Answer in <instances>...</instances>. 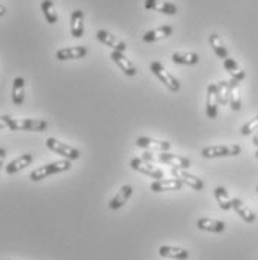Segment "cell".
<instances>
[{
	"label": "cell",
	"instance_id": "obj_1",
	"mask_svg": "<svg viewBox=\"0 0 258 260\" xmlns=\"http://www.w3.org/2000/svg\"><path fill=\"white\" fill-rule=\"evenodd\" d=\"M72 168V163L70 160L64 158V160H58V161H52V163H47V165H42L39 168H36L34 171H31L30 174V180L33 182L42 181L51 175L55 174H61V172H66Z\"/></svg>",
	"mask_w": 258,
	"mask_h": 260
},
{
	"label": "cell",
	"instance_id": "obj_2",
	"mask_svg": "<svg viewBox=\"0 0 258 260\" xmlns=\"http://www.w3.org/2000/svg\"><path fill=\"white\" fill-rule=\"evenodd\" d=\"M242 153V147L237 144L227 145H209L202 150V157L205 158H224V157H237Z\"/></svg>",
	"mask_w": 258,
	"mask_h": 260
},
{
	"label": "cell",
	"instance_id": "obj_3",
	"mask_svg": "<svg viewBox=\"0 0 258 260\" xmlns=\"http://www.w3.org/2000/svg\"><path fill=\"white\" fill-rule=\"evenodd\" d=\"M150 69H151V72L154 74L157 78L160 79L172 93H176V91H179L181 90V84H179V81L175 78L160 61H153L151 64H150Z\"/></svg>",
	"mask_w": 258,
	"mask_h": 260
},
{
	"label": "cell",
	"instance_id": "obj_4",
	"mask_svg": "<svg viewBox=\"0 0 258 260\" xmlns=\"http://www.w3.org/2000/svg\"><path fill=\"white\" fill-rule=\"evenodd\" d=\"M8 129L27 130V132H44L48 129V123L39 118H11Z\"/></svg>",
	"mask_w": 258,
	"mask_h": 260
},
{
	"label": "cell",
	"instance_id": "obj_5",
	"mask_svg": "<svg viewBox=\"0 0 258 260\" xmlns=\"http://www.w3.org/2000/svg\"><path fill=\"white\" fill-rule=\"evenodd\" d=\"M45 145H47V148L51 150L52 153L64 157V158H67V160H70V161H72V160H78V158L81 157L79 150H77V148L72 147V145L64 144V142H60V141L55 139V138H48V139L45 141Z\"/></svg>",
	"mask_w": 258,
	"mask_h": 260
},
{
	"label": "cell",
	"instance_id": "obj_6",
	"mask_svg": "<svg viewBox=\"0 0 258 260\" xmlns=\"http://www.w3.org/2000/svg\"><path fill=\"white\" fill-rule=\"evenodd\" d=\"M130 166L134 171H137V172H140V174H143V175H146L150 178H154V180H163V177H164L161 169L155 168L151 161L143 160V158H133L130 161Z\"/></svg>",
	"mask_w": 258,
	"mask_h": 260
},
{
	"label": "cell",
	"instance_id": "obj_7",
	"mask_svg": "<svg viewBox=\"0 0 258 260\" xmlns=\"http://www.w3.org/2000/svg\"><path fill=\"white\" fill-rule=\"evenodd\" d=\"M172 175H173L175 178H178L182 184L188 185L190 188H193V190H196V191H202V190L205 188V182H203V180L199 178V177H196V175H193V174H190L187 169L172 168Z\"/></svg>",
	"mask_w": 258,
	"mask_h": 260
},
{
	"label": "cell",
	"instance_id": "obj_8",
	"mask_svg": "<svg viewBox=\"0 0 258 260\" xmlns=\"http://www.w3.org/2000/svg\"><path fill=\"white\" fill-rule=\"evenodd\" d=\"M136 145L139 148H145V150H154V151H169L170 150V142L169 141H160V139H154L150 136H139L136 139Z\"/></svg>",
	"mask_w": 258,
	"mask_h": 260
},
{
	"label": "cell",
	"instance_id": "obj_9",
	"mask_svg": "<svg viewBox=\"0 0 258 260\" xmlns=\"http://www.w3.org/2000/svg\"><path fill=\"white\" fill-rule=\"evenodd\" d=\"M96 36H97V39H99L103 45L110 47L112 51L124 52L127 50V45H126L124 41L118 39L115 35H112V33H109V31H106V30H99V31L96 33Z\"/></svg>",
	"mask_w": 258,
	"mask_h": 260
},
{
	"label": "cell",
	"instance_id": "obj_10",
	"mask_svg": "<svg viewBox=\"0 0 258 260\" xmlns=\"http://www.w3.org/2000/svg\"><path fill=\"white\" fill-rule=\"evenodd\" d=\"M218 108H219V101H218V93H216V84H209L206 93L207 118L215 120L218 117Z\"/></svg>",
	"mask_w": 258,
	"mask_h": 260
},
{
	"label": "cell",
	"instance_id": "obj_11",
	"mask_svg": "<svg viewBox=\"0 0 258 260\" xmlns=\"http://www.w3.org/2000/svg\"><path fill=\"white\" fill-rule=\"evenodd\" d=\"M145 8L148 11H157L166 15H176L178 14V6L172 2L166 0H145Z\"/></svg>",
	"mask_w": 258,
	"mask_h": 260
},
{
	"label": "cell",
	"instance_id": "obj_12",
	"mask_svg": "<svg viewBox=\"0 0 258 260\" xmlns=\"http://www.w3.org/2000/svg\"><path fill=\"white\" fill-rule=\"evenodd\" d=\"M183 184L178 178H170V180H155L151 182L150 188L154 193H164V191H179L182 190Z\"/></svg>",
	"mask_w": 258,
	"mask_h": 260
},
{
	"label": "cell",
	"instance_id": "obj_13",
	"mask_svg": "<svg viewBox=\"0 0 258 260\" xmlns=\"http://www.w3.org/2000/svg\"><path fill=\"white\" fill-rule=\"evenodd\" d=\"M110 58H112V61H114V63L127 75V77H134V75L137 74L136 66L130 61V58H127V57L124 55V52L112 51L110 52Z\"/></svg>",
	"mask_w": 258,
	"mask_h": 260
},
{
	"label": "cell",
	"instance_id": "obj_14",
	"mask_svg": "<svg viewBox=\"0 0 258 260\" xmlns=\"http://www.w3.org/2000/svg\"><path fill=\"white\" fill-rule=\"evenodd\" d=\"M232 208L236 211V214L245 221V223H254L257 220V215L254 214V211L249 208L248 205H245V202L239 198H233L232 199Z\"/></svg>",
	"mask_w": 258,
	"mask_h": 260
},
{
	"label": "cell",
	"instance_id": "obj_15",
	"mask_svg": "<svg viewBox=\"0 0 258 260\" xmlns=\"http://www.w3.org/2000/svg\"><path fill=\"white\" fill-rule=\"evenodd\" d=\"M131 194H133V187L129 185V184L123 185V187L118 190V193L110 199L109 208L112 209V211H117V209L123 208V207L127 204V201L131 198Z\"/></svg>",
	"mask_w": 258,
	"mask_h": 260
},
{
	"label": "cell",
	"instance_id": "obj_16",
	"mask_svg": "<svg viewBox=\"0 0 258 260\" xmlns=\"http://www.w3.org/2000/svg\"><path fill=\"white\" fill-rule=\"evenodd\" d=\"M157 160L161 161V163H166V165H169V166L181 168V169H188V168L191 166V161H190L187 157L178 156V154H170V153H167V151L158 154Z\"/></svg>",
	"mask_w": 258,
	"mask_h": 260
},
{
	"label": "cell",
	"instance_id": "obj_17",
	"mask_svg": "<svg viewBox=\"0 0 258 260\" xmlns=\"http://www.w3.org/2000/svg\"><path fill=\"white\" fill-rule=\"evenodd\" d=\"M87 48L85 47H70V48H61L55 52V58L60 61L66 60H79L87 55Z\"/></svg>",
	"mask_w": 258,
	"mask_h": 260
},
{
	"label": "cell",
	"instance_id": "obj_18",
	"mask_svg": "<svg viewBox=\"0 0 258 260\" xmlns=\"http://www.w3.org/2000/svg\"><path fill=\"white\" fill-rule=\"evenodd\" d=\"M31 161H33V156H31V154H21V156L14 158L12 161H9V163L5 166V172H6L8 175L17 174V172H20L21 169L30 166Z\"/></svg>",
	"mask_w": 258,
	"mask_h": 260
},
{
	"label": "cell",
	"instance_id": "obj_19",
	"mask_svg": "<svg viewBox=\"0 0 258 260\" xmlns=\"http://www.w3.org/2000/svg\"><path fill=\"white\" fill-rule=\"evenodd\" d=\"M173 33V27L172 26H161L153 28L150 31H146L143 36H142V41L146 42V44H151V42H157V41H161L167 36H170Z\"/></svg>",
	"mask_w": 258,
	"mask_h": 260
},
{
	"label": "cell",
	"instance_id": "obj_20",
	"mask_svg": "<svg viewBox=\"0 0 258 260\" xmlns=\"http://www.w3.org/2000/svg\"><path fill=\"white\" fill-rule=\"evenodd\" d=\"M158 253L161 257H166V259L187 260L190 257V253L187 250L179 248V247H173V245H161Z\"/></svg>",
	"mask_w": 258,
	"mask_h": 260
},
{
	"label": "cell",
	"instance_id": "obj_21",
	"mask_svg": "<svg viewBox=\"0 0 258 260\" xmlns=\"http://www.w3.org/2000/svg\"><path fill=\"white\" fill-rule=\"evenodd\" d=\"M197 228L205 232L212 234H221L226 231V223L221 220H213V218H199L197 220Z\"/></svg>",
	"mask_w": 258,
	"mask_h": 260
},
{
	"label": "cell",
	"instance_id": "obj_22",
	"mask_svg": "<svg viewBox=\"0 0 258 260\" xmlns=\"http://www.w3.org/2000/svg\"><path fill=\"white\" fill-rule=\"evenodd\" d=\"M223 66H224V69L230 74V77H232V79H234V81L242 82L243 79L246 78V72L237 64L236 60H233L230 57H227L226 60H223Z\"/></svg>",
	"mask_w": 258,
	"mask_h": 260
},
{
	"label": "cell",
	"instance_id": "obj_23",
	"mask_svg": "<svg viewBox=\"0 0 258 260\" xmlns=\"http://www.w3.org/2000/svg\"><path fill=\"white\" fill-rule=\"evenodd\" d=\"M24 96H26V81L21 77H17L12 84V102L14 105H17V106L23 105Z\"/></svg>",
	"mask_w": 258,
	"mask_h": 260
},
{
	"label": "cell",
	"instance_id": "obj_24",
	"mask_svg": "<svg viewBox=\"0 0 258 260\" xmlns=\"http://www.w3.org/2000/svg\"><path fill=\"white\" fill-rule=\"evenodd\" d=\"M209 44H210V47H212L213 52H215L221 60H226V58L229 57V50H227V47H226V44H224L223 38H221L218 33H212V35H209Z\"/></svg>",
	"mask_w": 258,
	"mask_h": 260
},
{
	"label": "cell",
	"instance_id": "obj_25",
	"mask_svg": "<svg viewBox=\"0 0 258 260\" xmlns=\"http://www.w3.org/2000/svg\"><path fill=\"white\" fill-rule=\"evenodd\" d=\"M70 33L73 38H81L84 35V12L75 9L70 17Z\"/></svg>",
	"mask_w": 258,
	"mask_h": 260
},
{
	"label": "cell",
	"instance_id": "obj_26",
	"mask_svg": "<svg viewBox=\"0 0 258 260\" xmlns=\"http://www.w3.org/2000/svg\"><path fill=\"white\" fill-rule=\"evenodd\" d=\"M173 63L176 64H183V66H194L200 61L199 54L196 52H173L172 55Z\"/></svg>",
	"mask_w": 258,
	"mask_h": 260
},
{
	"label": "cell",
	"instance_id": "obj_27",
	"mask_svg": "<svg viewBox=\"0 0 258 260\" xmlns=\"http://www.w3.org/2000/svg\"><path fill=\"white\" fill-rule=\"evenodd\" d=\"M41 9H42V14L48 24H55L58 21V14H57L55 5L52 3V0H42Z\"/></svg>",
	"mask_w": 258,
	"mask_h": 260
},
{
	"label": "cell",
	"instance_id": "obj_28",
	"mask_svg": "<svg viewBox=\"0 0 258 260\" xmlns=\"http://www.w3.org/2000/svg\"><path fill=\"white\" fill-rule=\"evenodd\" d=\"M213 194H215V199H216V202H218L219 208L223 209V211H229V209H232L233 198H230L229 191H227L224 187H216V188L213 190Z\"/></svg>",
	"mask_w": 258,
	"mask_h": 260
},
{
	"label": "cell",
	"instance_id": "obj_29",
	"mask_svg": "<svg viewBox=\"0 0 258 260\" xmlns=\"http://www.w3.org/2000/svg\"><path fill=\"white\" fill-rule=\"evenodd\" d=\"M230 108L233 111H240L242 108V99H240V94H239V81H234L230 79Z\"/></svg>",
	"mask_w": 258,
	"mask_h": 260
},
{
	"label": "cell",
	"instance_id": "obj_30",
	"mask_svg": "<svg viewBox=\"0 0 258 260\" xmlns=\"http://www.w3.org/2000/svg\"><path fill=\"white\" fill-rule=\"evenodd\" d=\"M216 93L219 105H227L230 101V81H219L216 84Z\"/></svg>",
	"mask_w": 258,
	"mask_h": 260
},
{
	"label": "cell",
	"instance_id": "obj_31",
	"mask_svg": "<svg viewBox=\"0 0 258 260\" xmlns=\"http://www.w3.org/2000/svg\"><path fill=\"white\" fill-rule=\"evenodd\" d=\"M258 130V115L257 117H254L252 120H249L242 129H240V133L243 135V136H249V135H252V133H255Z\"/></svg>",
	"mask_w": 258,
	"mask_h": 260
},
{
	"label": "cell",
	"instance_id": "obj_32",
	"mask_svg": "<svg viewBox=\"0 0 258 260\" xmlns=\"http://www.w3.org/2000/svg\"><path fill=\"white\" fill-rule=\"evenodd\" d=\"M9 120H11V117H8V115H2V117H0V130L8 127Z\"/></svg>",
	"mask_w": 258,
	"mask_h": 260
},
{
	"label": "cell",
	"instance_id": "obj_33",
	"mask_svg": "<svg viewBox=\"0 0 258 260\" xmlns=\"http://www.w3.org/2000/svg\"><path fill=\"white\" fill-rule=\"evenodd\" d=\"M5 157H6V151H5V148H0V172H2L3 163H5Z\"/></svg>",
	"mask_w": 258,
	"mask_h": 260
},
{
	"label": "cell",
	"instance_id": "obj_34",
	"mask_svg": "<svg viewBox=\"0 0 258 260\" xmlns=\"http://www.w3.org/2000/svg\"><path fill=\"white\" fill-rule=\"evenodd\" d=\"M252 144H254V145H255V147L258 148V130L255 132V133H254V138H252Z\"/></svg>",
	"mask_w": 258,
	"mask_h": 260
},
{
	"label": "cell",
	"instance_id": "obj_35",
	"mask_svg": "<svg viewBox=\"0 0 258 260\" xmlns=\"http://www.w3.org/2000/svg\"><path fill=\"white\" fill-rule=\"evenodd\" d=\"M6 14V8L3 5H0V17H3Z\"/></svg>",
	"mask_w": 258,
	"mask_h": 260
},
{
	"label": "cell",
	"instance_id": "obj_36",
	"mask_svg": "<svg viewBox=\"0 0 258 260\" xmlns=\"http://www.w3.org/2000/svg\"><path fill=\"white\" fill-rule=\"evenodd\" d=\"M255 156H257V158H258V150H257V154H255Z\"/></svg>",
	"mask_w": 258,
	"mask_h": 260
},
{
	"label": "cell",
	"instance_id": "obj_37",
	"mask_svg": "<svg viewBox=\"0 0 258 260\" xmlns=\"http://www.w3.org/2000/svg\"><path fill=\"white\" fill-rule=\"evenodd\" d=\"M257 191H258V185H257Z\"/></svg>",
	"mask_w": 258,
	"mask_h": 260
}]
</instances>
